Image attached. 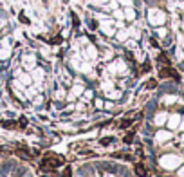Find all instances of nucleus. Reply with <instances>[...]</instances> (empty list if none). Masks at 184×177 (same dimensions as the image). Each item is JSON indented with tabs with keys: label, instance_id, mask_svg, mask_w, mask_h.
<instances>
[{
	"label": "nucleus",
	"instance_id": "nucleus-1",
	"mask_svg": "<svg viewBox=\"0 0 184 177\" xmlns=\"http://www.w3.org/2000/svg\"><path fill=\"white\" fill-rule=\"evenodd\" d=\"M63 165V157H58V156H54V154H47L45 157H43V161H42V168H45V170H49V168H58V166H61Z\"/></svg>",
	"mask_w": 184,
	"mask_h": 177
},
{
	"label": "nucleus",
	"instance_id": "nucleus-2",
	"mask_svg": "<svg viewBox=\"0 0 184 177\" xmlns=\"http://www.w3.org/2000/svg\"><path fill=\"white\" fill-rule=\"evenodd\" d=\"M159 76H161V78H175V80H179V74H177V71H175V69H172L170 65L163 67V69L159 71Z\"/></svg>",
	"mask_w": 184,
	"mask_h": 177
},
{
	"label": "nucleus",
	"instance_id": "nucleus-3",
	"mask_svg": "<svg viewBox=\"0 0 184 177\" xmlns=\"http://www.w3.org/2000/svg\"><path fill=\"white\" fill-rule=\"evenodd\" d=\"M136 175L137 177H146L148 175V170H146V166H145L143 163H137V165H136Z\"/></svg>",
	"mask_w": 184,
	"mask_h": 177
},
{
	"label": "nucleus",
	"instance_id": "nucleus-4",
	"mask_svg": "<svg viewBox=\"0 0 184 177\" xmlns=\"http://www.w3.org/2000/svg\"><path fill=\"white\" fill-rule=\"evenodd\" d=\"M16 154L20 156V157H23V159H31L33 156H31V152L29 150H25V148H16Z\"/></svg>",
	"mask_w": 184,
	"mask_h": 177
},
{
	"label": "nucleus",
	"instance_id": "nucleus-5",
	"mask_svg": "<svg viewBox=\"0 0 184 177\" xmlns=\"http://www.w3.org/2000/svg\"><path fill=\"white\" fill-rule=\"evenodd\" d=\"M2 125H4L5 128H16V127H18L16 121H2Z\"/></svg>",
	"mask_w": 184,
	"mask_h": 177
},
{
	"label": "nucleus",
	"instance_id": "nucleus-6",
	"mask_svg": "<svg viewBox=\"0 0 184 177\" xmlns=\"http://www.w3.org/2000/svg\"><path fill=\"white\" fill-rule=\"evenodd\" d=\"M159 62H163L164 65H170V60H168V56H166L164 52H161V54H159Z\"/></svg>",
	"mask_w": 184,
	"mask_h": 177
},
{
	"label": "nucleus",
	"instance_id": "nucleus-7",
	"mask_svg": "<svg viewBox=\"0 0 184 177\" xmlns=\"http://www.w3.org/2000/svg\"><path fill=\"white\" fill-rule=\"evenodd\" d=\"M132 139H134V132H128V134L125 136V143H128V145H130V143H132Z\"/></svg>",
	"mask_w": 184,
	"mask_h": 177
},
{
	"label": "nucleus",
	"instance_id": "nucleus-8",
	"mask_svg": "<svg viewBox=\"0 0 184 177\" xmlns=\"http://www.w3.org/2000/svg\"><path fill=\"white\" fill-rule=\"evenodd\" d=\"M132 125V119H125V121H121V128H128Z\"/></svg>",
	"mask_w": 184,
	"mask_h": 177
},
{
	"label": "nucleus",
	"instance_id": "nucleus-9",
	"mask_svg": "<svg viewBox=\"0 0 184 177\" xmlns=\"http://www.w3.org/2000/svg\"><path fill=\"white\" fill-rule=\"evenodd\" d=\"M148 71H150V63H148V62H145V63H143V67H141V72H148Z\"/></svg>",
	"mask_w": 184,
	"mask_h": 177
},
{
	"label": "nucleus",
	"instance_id": "nucleus-10",
	"mask_svg": "<svg viewBox=\"0 0 184 177\" xmlns=\"http://www.w3.org/2000/svg\"><path fill=\"white\" fill-rule=\"evenodd\" d=\"M155 85H157L155 80H150V81H148V89H155Z\"/></svg>",
	"mask_w": 184,
	"mask_h": 177
},
{
	"label": "nucleus",
	"instance_id": "nucleus-11",
	"mask_svg": "<svg viewBox=\"0 0 184 177\" xmlns=\"http://www.w3.org/2000/svg\"><path fill=\"white\" fill-rule=\"evenodd\" d=\"M18 125H20V128H23V127L27 125V121H25V118H20V121H18Z\"/></svg>",
	"mask_w": 184,
	"mask_h": 177
},
{
	"label": "nucleus",
	"instance_id": "nucleus-12",
	"mask_svg": "<svg viewBox=\"0 0 184 177\" xmlns=\"http://www.w3.org/2000/svg\"><path fill=\"white\" fill-rule=\"evenodd\" d=\"M60 42H61V38H60V36H54V38L51 40V43H60Z\"/></svg>",
	"mask_w": 184,
	"mask_h": 177
},
{
	"label": "nucleus",
	"instance_id": "nucleus-13",
	"mask_svg": "<svg viewBox=\"0 0 184 177\" xmlns=\"http://www.w3.org/2000/svg\"><path fill=\"white\" fill-rule=\"evenodd\" d=\"M20 22H23V24H27V22H29V20H27V18H25V16H23V14H20Z\"/></svg>",
	"mask_w": 184,
	"mask_h": 177
}]
</instances>
